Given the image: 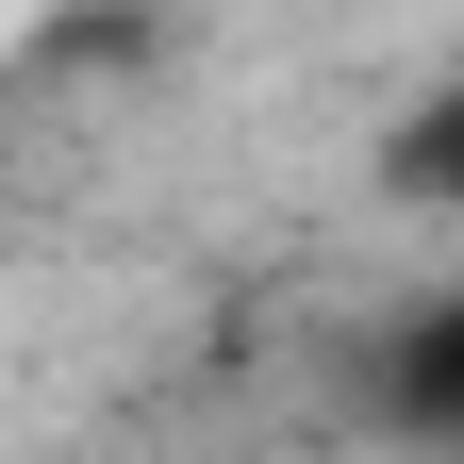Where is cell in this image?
<instances>
[{
	"mask_svg": "<svg viewBox=\"0 0 464 464\" xmlns=\"http://www.w3.org/2000/svg\"><path fill=\"white\" fill-rule=\"evenodd\" d=\"M398 415L464 448V282H448V299H431L415 332H398Z\"/></svg>",
	"mask_w": 464,
	"mask_h": 464,
	"instance_id": "7a4b0ae2",
	"label": "cell"
},
{
	"mask_svg": "<svg viewBox=\"0 0 464 464\" xmlns=\"http://www.w3.org/2000/svg\"><path fill=\"white\" fill-rule=\"evenodd\" d=\"M382 183H398V199H431V216H464V67L382 133Z\"/></svg>",
	"mask_w": 464,
	"mask_h": 464,
	"instance_id": "6da1fadb",
	"label": "cell"
}]
</instances>
